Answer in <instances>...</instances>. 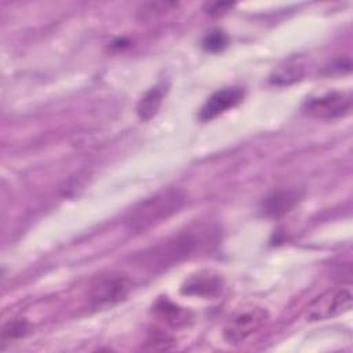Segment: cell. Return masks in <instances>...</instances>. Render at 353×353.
<instances>
[{
	"label": "cell",
	"mask_w": 353,
	"mask_h": 353,
	"mask_svg": "<svg viewBox=\"0 0 353 353\" xmlns=\"http://www.w3.org/2000/svg\"><path fill=\"white\" fill-rule=\"evenodd\" d=\"M188 194L179 188H167L135 205L125 218L131 232L149 230L178 214L186 204Z\"/></svg>",
	"instance_id": "obj_1"
},
{
	"label": "cell",
	"mask_w": 353,
	"mask_h": 353,
	"mask_svg": "<svg viewBox=\"0 0 353 353\" xmlns=\"http://www.w3.org/2000/svg\"><path fill=\"white\" fill-rule=\"evenodd\" d=\"M165 94V88L161 84L153 85L152 88H149L142 98L139 99L138 105H137V114L142 121H149L150 119H153L163 102Z\"/></svg>",
	"instance_id": "obj_10"
},
{
	"label": "cell",
	"mask_w": 353,
	"mask_h": 353,
	"mask_svg": "<svg viewBox=\"0 0 353 353\" xmlns=\"http://www.w3.org/2000/svg\"><path fill=\"white\" fill-rule=\"evenodd\" d=\"M223 280L221 274L212 270H200L182 283L181 292L189 296H199L204 299H212L222 292Z\"/></svg>",
	"instance_id": "obj_8"
},
{
	"label": "cell",
	"mask_w": 353,
	"mask_h": 353,
	"mask_svg": "<svg viewBox=\"0 0 353 353\" xmlns=\"http://www.w3.org/2000/svg\"><path fill=\"white\" fill-rule=\"evenodd\" d=\"M305 74V68L301 63L287 62L285 65L279 66L270 74V83L276 85H290L298 80H301Z\"/></svg>",
	"instance_id": "obj_11"
},
{
	"label": "cell",
	"mask_w": 353,
	"mask_h": 353,
	"mask_svg": "<svg viewBox=\"0 0 353 353\" xmlns=\"http://www.w3.org/2000/svg\"><path fill=\"white\" fill-rule=\"evenodd\" d=\"M205 230L188 229L165 240L153 252L154 262L161 266L178 263L193 255L205 241Z\"/></svg>",
	"instance_id": "obj_4"
},
{
	"label": "cell",
	"mask_w": 353,
	"mask_h": 353,
	"mask_svg": "<svg viewBox=\"0 0 353 353\" xmlns=\"http://www.w3.org/2000/svg\"><path fill=\"white\" fill-rule=\"evenodd\" d=\"M228 46V36L221 29L208 32L203 39V48L208 52H219Z\"/></svg>",
	"instance_id": "obj_13"
},
{
	"label": "cell",
	"mask_w": 353,
	"mask_h": 353,
	"mask_svg": "<svg viewBox=\"0 0 353 353\" xmlns=\"http://www.w3.org/2000/svg\"><path fill=\"white\" fill-rule=\"evenodd\" d=\"M302 199V193L294 188H281L270 192L262 201V211L269 218H280L292 211Z\"/></svg>",
	"instance_id": "obj_9"
},
{
	"label": "cell",
	"mask_w": 353,
	"mask_h": 353,
	"mask_svg": "<svg viewBox=\"0 0 353 353\" xmlns=\"http://www.w3.org/2000/svg\"><path fill=\"white\" fill-rule=\"evenodd\" d=\"M244 99V90L243 87H223L204 102L199 112V119L201 121H210L219 114L228 112L229 109L237 106Z\"/></svg>",
	"instance_id": "obj_7"
},
{
	"label": "cell",
	"mask_w": 353,
	"mask_h": 353,
	"mask_svg": "<svg viewBox=\"0 0 353 353\" xmlns=\"http://www.w3.org/2000/svg\"><path fill=\"white\" fill-rule=\"evenodd\" d=\"M232 6H233L232 3H211V4H208V11L207 12L211 14V15H219V14L225 12L226 8H229Z\"/></svg>",
	"instance_id": "obj_16"
},
{
	"label": "cell",
	"mask_w": 353,
	"mask_h": 353,
	"mask_svg": "<svg viewBox=\"0 0 353 353\" xmlns=\"http://www.w3.org/2000/svg\"><path fill=\"white\" fill-rule=\"evenodd\" d=\"M156 312L163 317L170 324H174V325H181V324H185L188 323V316L189 313L182 309V307H178L176 305H174L172 302L167 301V299H160L156 305Z\"/></svg>",
	"instance_id": "obj_12"
},
{
	"label": "cell",
	"mask_w": 353,
	"mask_h": 353,
	"mask_svg": "<svg viewBox=\"0 0 353 353\" xmlns=\"http://www.w3.org/2000/svg\"><path fill=\"white\" fill-rule=\"evenodd\" d=\"M269 319V312L258 305H248L226 321L223 327V339L230 345H240L256 334Z\"/></svg>",
	"instance_id": "obj_3"
},
{
	"label": "cell",
	"mask_w": 353,
	"mask_h": 353,
	"mask_svg": "<svg viewBox=\"0 0 353 353\" xmlns=\"http://www.w3.org/2000/svg\"><path fill=\"white\" fill-rule=\"evenodd\" d=\"M134 283L131 277L119 270H108L95 276L88 285V301L95 309H105L124 301Z\"/></svg>",
	"instance_id": "obj_2"
},
{
	"label": "cell",
	"mask_w": 353,
	"mask_h": 353,
	"mask_svg": "<svg viewBox=\"0 0 353 353\" xmlns=\"http://www.w3.org/2000/svg\"><path fill=\"white\" fill-rule=\"evenodd\" d=\"M26 330H28V323L25 320H12L3 327L1 338L3 339L19 338L26 332Z\"/></svg>",
	"instance_id": "obj_14"
},
{
	"label": "cell",
	"mask_w": 353,
	"mask_h": 353,
	"mask_svg": "<svg viewBox=\"0 0 353 353\" xmlns=\"http://www.w3.org/2000/svg\"><path fill=\"white\" fill-rule=\"evenodd\" d=\"M172 338H170L168 335L163 334V332H156L152 334L148 341L146 345L143 346V349H149V350H167L171 347L172 345Z\"/></svg>",
	"instance_id": "obj_15"
},
{
	"label": "cell",
	"mask_w": 353,
	"mask_h": 353,
	"mask_svg": "<svg viewBox=\"0 0 353 353\" xmlns=\"http://www.w3.org/2000/svg\"><path fill=\"white\" fill-rule=\"evenodd\" d=\"M353 294L349 287H335L327 290L319 295L307 307V321H324L341 314L347 313L352 309Z\"/></svg>",
	"instance_id": "obj_5"
},
{
	"label": "cell",
	"mask_w": 353,
	"mask_h": 353,
	"mask_svg": "<svg viewBox=\"0 0 353 353\" xmlns=\"http://www.w3.org/2000/svg\"><path fill=\"white\" fill-rule=\"evenodd\" d=\"M352 109V95L345 91H328L317 97H310L303 103V112L316 119H336L345 116Z\"/></svg>",
	"instance_id": "obj_6"
}]
</instances>
